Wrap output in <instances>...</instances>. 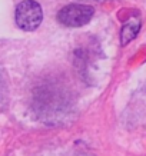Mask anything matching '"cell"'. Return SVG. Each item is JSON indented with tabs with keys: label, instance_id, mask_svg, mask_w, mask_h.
<instances>
[{
	"label": "cell",
	"instance_id": "cell-1",
	"mask_svg": "<svg viewBox=\"0 0 146 156\" xmlns=\"http://www.w3.org/2000/svg\"><path fill=\"white\" fill-rule=\"evenodd\" d=\"M16 24L24 32H33L40 26L43 20L42 7L34 0H24L17 5L14 12Z\"/></svg>",
	"mask_w": 146,
	"mask_h": 156
},
{
	"label": "cell",
	"instance_id": "cell-2",
	"mask_svg": "<svg viewBox=\"0 0 146 156\" xmlns=\"http://www.w3.org/2000/svg\"><path fill=\"white\" fill-rule=\"evenodd\" d=\"M94 9L87 5L72 3L62 7L57 13V20L66 27H82L93 17Z\"/></svg>",
	"mask_w": 146,
	"mask_h": 156
},
{
	"label": "cell",
	"instance_id": "cell-3",
	"mask_svg": "<svg viewBox=\"0 0 146 156\" xmlns=\"http://www.w3.org/2000/svg\"><path fill=\"white\" fill-rule=\"evenodd\" d=\"M139 30H141V20L136 19V17H132V19L127 20L120 29V43H122V46H126V44L132 42L137 36Z\"/></svg>",
	"mask_w": 146,
	"mask_h": 156
}]
</instances>
